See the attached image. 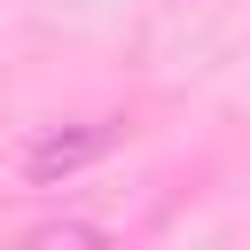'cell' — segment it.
<instances>
[{"instance_id":"6da1fadb","label":"cell","mask_w":250,"mask_h":250,"mask_svg":"<svg viewBox=\"0 0 250 250\" xmlns=\"http://www.w3.org/2000/svg\"><path fill=\"white\" fill-rule=\"evenodd\" d=\"M117 117H86V125H47L31 148H23V180L31 188H55V180H70V172H86L94 156H109L117 148Z\"/></svg>"},{"instance_id":"7a4b0ae2","label":"cell","mask_w":250,"mask_h":250,"mask_svg":"<svg viewBox=\"0 0 250 250\" xmlns=\"http://www.w3.org/2000/svg\"><path fill=\"white\" fill-rule=\"evenodd\" d=\"M31 242H102V234H94V227H39Z\"/></svg>"}]
</instances>
